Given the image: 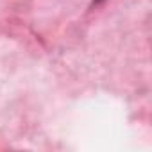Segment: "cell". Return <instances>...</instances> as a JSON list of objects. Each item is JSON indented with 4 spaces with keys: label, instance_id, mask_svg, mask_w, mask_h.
I'll list each match as a JSON object with an SVG mask.
<instances>
[{
    "label": "cell",
    "instance_id": "6da1fadb",
    "mask_svg": "<svg viewBox=\"0 0 152 152\" xmlns=\"http://www.w3.org/2000/svg\"><path fill=\"white\" fill-rule=\"evenodd\" d=\"M95 2H100V0H95Z\"/></svg>",
    "mask_w": 152,
    "mask_h": 152
}]
</instances>
